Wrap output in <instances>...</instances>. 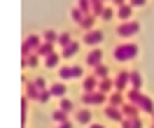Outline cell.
I'll list each match as a JSON object with an SVG mask.
<instances>
[{"instance_id":"obj_16","label":"cell","mask_w":154,"mask_h":128,"mask_svg":"<svg viewBox=\"0 0 154 128\" xmlns=\"http://www.w3.org/2000/svg\"><path fill=\"white\" fill-rule=\"evenodd\" d=\"M98 91H100V93H105V96H110V93H112V91H117L115 89V79H100V84H98Z\"/></svg>"},{"instance_id":"obj_2","label":"cell","mask_w":154,"mask_h":128,"mask_svg":"<svg viewBox=\"0 0 154 128\" xmlns=\"http://www.w3.org/2000/svg\"><path fill=\"white\" fill-rule=\"evenodd\" d=\"M115 61L119 63H128V61H133L138 56V44L135 42H122V44H117L115 47Z\"/></svg>"},{"instance_id":"obj_20","label":"cell","mask_w":154,"mask_h":128,"mask_svg":"<svg viewBox=\"0 0 154 128\" xmlns=\"http://www.w3.org/2000/svg\"><path fill=\"white\" fill-rule=\"evenodd\" d=\"M75 121L77 124H91V109H77Z\"/></svg>"},{"instance_id":"obj_18","label":"cell","mask_w":154,"mask_h":128,"mask_svg":"<svg viewBox=\"0 0 154 128\" xmlns=\"http://www.w3.org/2000/svg\"><path fill=\"white\" fill-rule=\"evenodd\" d=\"M75 54H79V42H77V40L72 44H68L66 49H61V56H63V58H72Z\"/></svg>"},{"instance_id":"obj_11","label":"cell","mask_w":154,"mask_h":128,"mask_svg":"<svg viewBox=\"0 0 154 128\" xmlns=\"http://www.w3.org/2000/svg\"><path fill=\"white\" fill-rule=\"evenodd\" d=\"M98 84H100V79H98L96 75H89V77H84V79H82V89H84V93L98 91Z\"/></svg>"},{"instance_id":"obj_40","label":"cell","mask_w":154,"mask_h":128,"mask_svg":"<svg viewBox=\"0 0 154 128\" xmlns=\"http://www.w3.org/2000/svg\"><path fill=\"white\" fill-rule=\"evenodd\" d=\"M110 2H112V0H110Z\"/></svg>"},{"instance_id":"obj_26","label":"cell","mask_w":154,"mask_h":128,"mask_svg":"<svg viewBox=\"0 0 154 128\" xmlns=\"http://www.w3.org/2000/svg\"><path fill=\"white\" fill-rule=\"evenodd\" d=\"M122 128H143V121H140V117L124 119V121H122Z\"/></svg>"},{"instance_id":"obj_21","label":"cell","mask_w":154,"mask_h":128,"mask_svg":"<svg viewBox=\"0 0 154 128\" xmlns=\"http://www.w3.org/2000/svg\"><path fill=\"white\" fill-rule=\"evenodd\" d=\"M96 19H98L96 14H87V16H84V21L79 23V28L87 30V33H89V30H94V26H96Z\"/></svg>"},{"instance_id":"obj_7","label":"cell","mask_w":154,"mask_h":128,"mask_svg":"<svg viewBox=\"0 0 154 128\" xmlns=\"http://www.w3.org/2000/svg\"><path fill=\"white\" fill-rule=\"evenodd\" d=\"M115 89L117 91H128L131 89V70H119L115 75Z\"/></svg>"},{"instance_id":"obj_17","label":"cell","mask_w":154,"mask_h":128,"mask_svg":"<svg viewBox=\"0 0 154 128\" xmlns=\"http://www.w3.org/2000/svg\"><path fill=\"white\" fill-rule=\"evenodd\" d=\"M51 54H56L54 44H51V42H42L40 49H38V56H40V58H47V56H51Z\"/></svg>"},{"instance_id":"obj_36","label":"cell","mask_w":154,"mask_h":128,"mask_svg":"<svg viewBox=\"0 0 154 128\" xmlns=\"http://www.w3.org/2000/svg\"><path fill=\"white\" fill-rule=\"evenodd\" d=\"M56 128H72V121H66V124H58Z\"/></svg>"},{"instance_id":"obj_34","label":"cell","mask_w":154,"mask_h":128,"mask_svg":"<svg viewBox=\"0 0 154 128\" xmlns=\"http://www.w3.org/2000/svg\"><path fill=\"white\" fill-rule=\"evenodd\" d=\"M33 84H35V86H38L40 91H49L47 82H45V79H42V77H38V79H35V82H33Z\"/></svg>"},{"instance_id":"obj_6","label":"cell","mask_w":154,"mask_h":128,"mask_svg":"<svg viewBox=\"0 0 154 128\" xmlns=\"http://www.w3.org/2000/svg\"><path fill=\"white\" fill-rule=\"evenodd\" d=\"M82 105H87V107H91V105H105L107 103V96L105 93H100V91H91V93H82Z\"/></svg>"},{"instance_id":"obj_25","label":"cell","mask_w":154,"mask_h":128,"mask_svg":"<svg viewBox=\"0 0 154 128\" xmlns=\"http://www.w3.org/2000/svg\"><path fill=\"white\" fill-rule=\"evenodd\" d=\"M72 42H75V40H72V33H61V35H58V47H61V49H66L68 44H72Z\"/></svg>"},{"instance_id":"obj_37","label":"cell","mask_w":154,"mask_h":128,"mask_svg":"<svg viewBox=\"0 0 154 128\" xmlns=\"http://www.w3.org/2000/svg\"><path fill=\"white\" fill-rule=\"evenodd\" d=\"M112 2H115V7H122V5H128L126 0H112Z\"/></svg>"},{"instance_id":"obj_12","label":"cell","mask_w":154,"mask_h":128,"mask_svg":"<svg viewBox=\"0 0 154 128\" xmlns=\"http://www.w3.org/2000/svg\"><path fill=\"white\" fill-rule=\"evenodd\" d=\"M66 82H54L51 86H49V93H51V98H66Z\"/></svg>"},{"instance_id":"obj_35","label":"cell","mask_w":154,"mask_h":128,"mask_svg":"<svg viewBox=\"0 0 154 128\" xmlns=\"http://www.w3.org/2000/svg\"><path fill=\"white\" fill-rule=\"evenodd\" d=\"M145 2H147V0H128V5H131V7H143Z\"/></svg>"},{"instance_id":"obj_8","label":"cell","mask_w":154,"mask_h":128,"mask_svg":"<svg viewBox=\"0 0 154 128\" xmlns=\"http://www.w3.org/2000/svg\"><path fill=\"white\" fill-rule=\"evenodd\" d=\"M103 40H105V35H103V30L94 28V30H89L87 35H84V44H89V47L94 49V47H98V44H100Z\"/></svg>"},{"instance_id":"obj_9","label":"cell","mask_w":154,"mask_h":128,"mask_svg":"<svg viewBox=\"0 0 154 128\" xmlns=\"http://www.w3.org/2000/svg\"><path fill=\"white\" fill-rule=\"evenodd\" d=\"M103 63V51L98 49V47H94V49L87 54V65L89 68H96V65H100Z\"/></svg>"},{"instance_id":"obj_33","label":"cell","mask_w":154,"mask_h":128,"mask_svg":"<svg viewBox=\"0 0 154 128\" xmlns=\"http://www.w3.org/2000/svg\"><path fill=\"white\" fill-rule=\"evenodd\" d=\"M115 16H117V14H115V10H112V7H105V12L100 14V19H103V21H112Z\"/></svg>"},{"instance_id":"obj_15","label":"cell","mask_w":154,"mask_h":128,"mask_svg":"<svg viewBox=\"0 0 154 128\" xmlns=\"http://www.w3.org/2000/svg\"><path fill=\"white\" fill-rule=\"evenodd\" d=\"M107 105L122 107V105H124V91H112V93L107 96Z\"/></svg>"},{"instance_id":"obj_3","label":"cell","mask_w":154,"mask_h":128,"mask_svg":"<svg viewBox=\"0 0 154 128\" xmlns=\"http://www.w3.org/2000/svg\"><path fill=\"white\" fill-rule=\"evenodd\" d=\"M42 42H45V40L40 37V35H28V37L23 40V44H21V58H28L33 54H38Z\"/></svg>"},{"instance_id":"obj_1","label":"cell","mask_w":154,"mask_h":128,"mask_svg":"<svg viewBox=\"0 0 154 128\" xmlns=\"http://www.w3.org/2000/svg\"><path fill=\"white\" fill-rule=\"evenodd\" d=\"M126 100H128V103H133L135 107H140V112H149V114H154V100L147 98L143 91L128 89V91H126Z\"/></svg>"},{"instance_id":"obj_30","label":"cell","mask_w":154,"mask_h":128,"mask_svg":"<svg viewBox=\"0 0 154 128\" xmlns=\"http://www.w3.org/2000/svg\"><path fill=\"white\" fill-rule=\"evenodd\" d=\"M94 75H96L98 79H107V77H110V70H107V65H103V63H100V65H96V68H94Z\"/></svg>"},{"instance_id":"obj_28","label":"cell","mask_w":154,"mask_h":128,"mask_svg":"<svg viewBox=\"0 0 154 128\" xmlns=\"http://www.w3.org/2000/svg\"><path fill=\"white\" fill-rule=\"evenodd\" d=\"M58 109H63V112H68V114H70V112H77V109H75V103H72V100H68V98H61Z\"/></svg>"},{"instance_id":"obj_5","label":"cell","mask_w":154,"mask_h":128,"mask_svg":"<svg viewBox=\"0 0 154 128\" xmlns=\"http://www.w3.org/2000/svg\"><path fill=\"white\" fill-rule=\"evenodd\" d=\"M140 33V23L138 21H124V23H119V28H117V35L119 37H124V40H128V37H133V35H138Z\"/></svg>"},{"instance_id":"obj_27","label":"cell","mask_w":154,"mask_h":128,"mask_svg":"<svg viewBox=\"0 0 154 128\" xmlns=\"http://www.w3.org/2000/svg\"><path fill=\"white\" fill-rule=\"evenodd\" d=\"M84 16H87V14H84V12L79 10V7H72V10H70V19L75 21L77 26H79V23H82V21H84Z\"/></svg>"},{"instance_id":"obj_23","label":"cell","mask_w":154,"mask_h":128,"mask_svg":"<svg viewBox=\"0 0 154 128\" xmlns=\"http://www.w3.org/2000/svg\"><path fill=\"white\" fill-rule=\"evenodd\" d=\"M131 89H135V91L143 89V75L138 70H131Z\"/></svg>"},{"instance_id":"obj_10","label":"cell","mask_w":154,"mask_h":128,"mask_svg":"<svg viewBox=\"0 0 154 128\" xmlns=\"http://www.w3.org/2000/svg\"><path fill=\"white\" fill-rule=\"evenodd\" d=\"M105 117L110 119V121H117V124H122L124 121V112H122V107H115V105H107L105 107Z\"/></svg>"},{"instance_id":"obj_22","label":"cell","mask_w":154,"mask_h":128,"mask_svg":"<svg viewBox=\"0 0 154 128\" xmlns=\"http://www.w3.org/2000/svg\"><path fill=\"white\" fill-rule=\"evenodd\" d=\"M26 86H28V93H26V98H30V100H38L40 103V96H42V91L33 84V82H26Z\"/></svg>"},{"instance_id":"obj_32","label":"cell","mask_w":154,"mask_h":128,"mask_svg":"<svg viewBox=\"0 0 154 128\" xmlns=\"http://www.w3.org/2000/svg\"><path fill=\"white\" fill-rule=\"evenodd\" d=\"M77 7L84 14H91V0H77Z\"/></svg>"},{"instance_id":"obj_41","label":"cell","mask_w":154,"mask_h":128,"mask_svg":"<svg viewBox=\"0 0 154 128\" xmlns=\"http://www.w3.org/2000/svg\"><path fill=\"white\" fill-rule=\"evenodd\" d=\"M152 128H154V126H152Z\"/></svg>"},{"instance_id":"obj_24","label":"cell","mask_w":154,"mask_h":128,"mask_svg":"<svg viewBox=\"0 0 154 128\" xmlns=\"http://www.w3.org/2000/svg\"><path fill=\"white\" fill-rule=\"evenodd\" d=\"M105 12V0H91V14L100 16Z\"/></svg>"},{"instance_id":"obj_29","label":"cell","mask_w":154,"mask_h":128,"mask_svg":"<svg viewBox=\"0 0 154 128\" xmlns=\"http://www.w3.org/2000/svg\"><path fill=\"white\" fill-rule=\"evenodd\" d=\"M42 40H45V42H51V44H58V33L56 30H45V33H42Z\"/></svg>"},{"instance_id":"obj_14","label":"cell","mask_w":154,"mask_h":128,"mask_svg":"<svg viewBox=\"0 0 154 128\" xmlns=\"http://www.w3.org/2000/svg\"><path fill=\"white\" fill-rule=\"evenodd\" d=\"M122 112H124V117H126V119H133V117H140V107H135L133 103H128V100H126L124 105H122Z\"/></svg>"},{"instance_id":"obj_19","label":"cell","mask_w":154,"mask_h":128,"mask_svg":"<svg viewBox=\"0 0 154 128\" xmlns=\"http://www.w3.org/2000/svg\"><path fill=\"white\" fill-rule=\"evenodd\" d=\"M61 54H51V56H47L45 58V68H49V70H54V68H61Z\"/></svg>"},{"instance_id":"obj_4","label":"cell","mask_w":154,"mask_h":128,"mask_svg":"<svg viewBox=\"0 0 154 128\" xmlns=\"http://www.w3.org/2000/svg\"><path fill=\"white\" fill-rule=\"evenodd\" d=\"M84 70L82 65H61L58 68V79L61 82H68V79H82Z\"/></svg>"},{"instance_id":"obj_31","label":"cell","mask_w":154,"mask_h":128,"mask_svg":"<svg viewBox=\"0 0 154 128\" xmlns=\"http://www.w3.org/2000/svg\"><path fill=\"white\" fill-rule=\"evenodd\" d=\"M51 119H54L56 124H66V121H70V119H68V112H63V109H54Z\"/></svg>"},{"instance_id":"obj_38","label":"cell","mask_w":154,"mask_h":128,"mask_svg":"<svg viewBox=\"0 0 154 128\" xmlns=\"http://www.w3.org/2000/svg\"><path fill=\"white\" fill-rule=\"evenodd\" d=\"M89 128H105V126H103V124H91Z\"/></svg>"},{"instance_id":"obj_39","label":"cell","mask_w":154,"mask_h":128,"mask_svg":"<svg viewBox=\"0 0 154 128\" xmlns=\"http://www.w3.org/2000/svg\"><path fill=\"white\" fill-rule=\"evenodd\" d=\"M152 119H154V114H152Z\"/></svg>"},{"instance_id":"obj_13","label":"cell","mask_w":154,"mask_h":128,"mask_svg":"<svg viewBox=\"0 0 154 128\" xmlns=\"http://www.w3.org/2000/svg\"><path fill=\"white\" fill-rule=\"evenodd\" d=\"M117 16L122 19V23H124V21H133V7H131V5L117 7Z\"/></svg>"}]
</instances>
